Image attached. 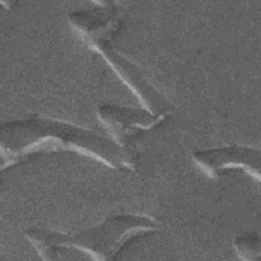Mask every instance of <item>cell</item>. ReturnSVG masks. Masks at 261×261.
I'll return each instance as SVG.
<instances>
[{
	"mask_svg": "<svg viewBox=\"0 0 261 261\" xmlns=\"http://www.w3.org/2000/svg\"><path fill=\"white\" fill-rule=\"evenodd\" d=\"M91 10H76L68 22L82 42L102 56L117 77L133 93L143 108L156 115H171L173 106L147 80L143 71L112 46L114 35L121 27L120 7L114 2H93Z\"/></svg>",
	"mask_w": 261,
	"mask_h": 261,
	"instance_id": "3",
	"label": "cell"
},
{
	"mask_svg": "<svg viewBox=\"0 0 261 261\" xmlns=\"http://www.w3.org/2000/svg\"><path fill=\"white\" fill-rule=\"evenodd\" d=\"M233 248L239 259L246 261L257 260L260 256V239L255 233L238 237L233 241Z\"/></svg>",
	"mask_w": 261,
	"mask_h": 261,
	"instance_id": "6",
	"label": "cell"
},
{
	"mask_svg": "<svg viewBox=\"0 0 261 261\" xmlns=\"http://www.w3.org/2000/svg\"><path fill=\"white\" fill-rule=\"evenodd\" d=\"M151 216L117 214L76 233L30 227L24 234L43 260H57L63 252L86 254L92 260H114L129 244L159 229Z\"/></svg>",
	"mask_w": 261,
	"mask_h": 261,
	"instance_id": "2",
	"label": "cell"
},
{
	"mask_svg": "<svg viewBox=\"0 0 261 261\" xmlns=\"http://www.w3.org/2000/svg\"><path fill=\"white\" fill-rule=\"evenodd\" d=\"M0 150L2 169L52 151L74 152L113 169H136L129 152L114 141L80 125L47 117L32 116L3 123Z\"/></svg>",
	"mask_w": 261,
	"mask_h": 261,
	"instance_id": "1",
	"label": "cell"
},
{
	"mask_svg": "<svg viewBox=\"0 0 261 261\" xmlns=\"http://www.w3.org/2000/svg\"><path fill=\"white\" fill-rule=\"evenodd\" d=\"M171 115H156L145 108L102 104L97 108V117L120 147L126 149L138 135L163 126Z\"/></svg>",
	"mask_w": 261,
	"mask_h": 261,
	"instance_id": "4",
	"label": "cell"
},
{
	"mask_svg": "<svg viewBox=\"0 0 261 261\" xmlns=\"http://www.w3.org/2000/svg\"><path fill=\"white\" fill-rule=\"evenodd\" d=\"M193 161L210 178H217L229 169H240L260 182L261 152L257 148L229 146L195 151Z\"/></svg>",
	"mask_w": 261,
	"mask_h": 261,
	"instance_id": "5",
	"label": "cell"
}]
</instances>
